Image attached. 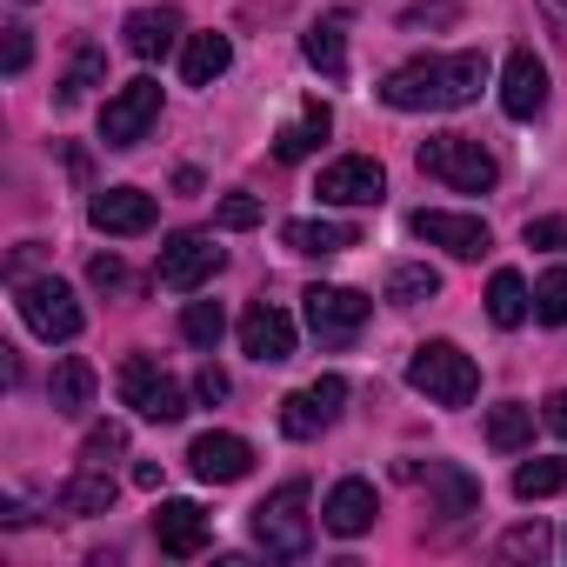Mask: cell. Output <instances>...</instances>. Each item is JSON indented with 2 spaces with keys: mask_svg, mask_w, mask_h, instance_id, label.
Wrapping results in <instances>:
<instances>
[{
  "mask_svg": "<svg viewBox=\"0 0 567 567\" xmlns=\"http://www.w3.org/2000/svg\"><path fill=\"white\" fill-rule=\"evenodd\" d=\"M487 87V54L467 48V54H421L408 68H394L381 81V101L401 107V114H434V107H467L481 101Z\"/></svg>",
  "mask_w": 567,
  "mask_h": 567,
  "instance_id": "cell-1",
  "label": "cell"
},
{
  "mask_svg": "<svg viewBox=\"0 0 567 567\" xmlns=\"http://www.w3.org/2000/svg\"><path fill=\"white\" fill-rule=\"evenodd\" d=\"M254 540L267 560H301L315 547V514H308V481H288L274 487L260 507H254Z\"/></svg>",
  "mask_w": 567,
  "mask_h": 567,
  "instance_id": "cell-2",
  "label": "cell"
},
{
  "mask_svg": "<svg viewBox=\"0 0 567 567\" xmlns=\"http://www.w3.org/2000/svg\"><path fill=\"white\" fill-rule=\"evenodd\" d=\"M414 161H421L427 181H441V187H454V194H487V187L501 181V161H494L474 134H427Z\"/></svg>",
  "mask_w": 567,
  "mask_h": 567,
  "instance_id": "cell-3",
  "label": "cell"
},
{
  "mask_svg": "<svg viewBox=\"0 0 567 567\" xmlns=\"http://www.w3.org/2000/svg\"><path fill=\"white\" fill-rule=\"evenodd\" d=\"M408 388L427 394L434 408H467L481 394V368L454 348V341H421L414 361H408Z\"/></svg>",
  "mask_w": 567,
  "mask_h": 567,
  "instance_id": "cell-4",
  "label": "cell"
},
{
  "mask_svg": "<svg viewBox=\"0 0 567 567\" xmlns=\"http://www.w3.org/2000/svg\"><path fill=\"white\" fill-rule=\"evenodd\" d=\"M14 308H21V321L41 334V341H74L81 334V301H74V288L68 280H14Z\"/></svg>",
  "mask_w": 567,
  "mask_h": 567,
  "instance_id": "cell-5",
  "label": "cell"
},
{
  "mask_svg": "<svg viewBox=\"0 0 567 567\" xmlns=\"http://www.w3.org/2000/svg\"><path fill=\"white\" fill-rule=\"evenodd\" d=\"M121 401H127L141 421H161V427L187 414L181 381H174V374H161V361H147V354H134V361L121 368Z\"/></svg>",
  "mask_w": 567,
  "mask_h": 567,
  "instance_id": "cell-6",
  "label": "cell"
},
{
  "mask_svg": "<svg viewBox=\"0 0 567 567\" xmlns=\"http://www.w3.org/2000/svg\"><path fill=\"white\" fill-rule=\"evenodd\" d=\"M220 247H214V234H174L167 247H161V260H154V280L161 288H174V295H194V288H207V280L220 274Z\"/></svg>",
  "mask_w": 567,
  "mask_h": 567,
  "instance_id": "cell-7",
  "label": "cell"
},
{
  "mask_svg": "<svg viewBox=\"0 0 567 567\" xmlns=\"http://www.w3.org/2000/svg\"><path fill=\"white\" fill-rule=\"evenodd\" d=\"M161 121V81H127L121 94H107V107H101V141L107 147H134L147 127Z\"/></svg>",
  "mask_w": 567,
  "mask_h": 567,
  "instance_id": "cell-8",
  "label": "cell"
},
{
  "mask_svg": "<svg viewBox=\"0 0 567 567\" xmlns=\"http://www.w3.org/2000/svg\"><path fill=\"white\" fill-rule=\"evenodd\" d=\"M341 401H348V381L341 374H321L315 388H301V394L280 401V434H288V441H315L321 427L341 421Z\"/></svg>",
  "mask_w": 567,
  "mask_h": 567,
  "instance_id": "cell-9",
  "label": "cell"
},
{
  "mask_svg": "<svg viewBox=\"0 0 567 567\" xmlns=\"http://www.w3.org/2000/svg\"><path fill=\"white\" fill-rule=\"evenodd\" d=\"M328 207H381V194H388V174H381V161L374 154H348V161H334V167H321V187H315Z\"/></svg>",
  "mask_w": 567,
  "mask_h": 567,
  "instance_id": "cell-10",
  "label": "cell"
},
{
  "mask_svg": "<svg viewBox=\"0 0 567 567\" xmlns=\"http://www.w3.org/2000/svg\"><path fill=\"white\" fill-rule=\"evenodd\" d=\"M414 234H421L427 247H447L454 260H481V254L494 247V234H487L481 214H447V207H421V214H414Z\"/></svg>",
  "mask_w": 567,
  "mask_h": 567,
  "instance_id": "cell-11",
  "label": "cell"
},
{
  "mask_svg": "<svg viewBox=\"0 0 567 567\" xmlns=\"http://www.w3.org/2000/svg\"><path fill=\"white\" fill-rule=\"evenodd\" d=\"M301 301H308V328H315V334H328V341L361 334V328H368V315H374V301H368V295H354V288H308Z\"/></svg>",
  "mask_w": 567,
  "mask_h": 567,
  "instance_id": "cell-12",
  "label": "cell"
},
{
  "mask_svg": "<svg viewBox=\"0 0 567 567\" xmlns=\"http://www.w3.org/2000/svg\"><path fill=\"white\" fill-rule=\"evenodd\" d=\"M501 107H507V121H534L547 107V68L534 61V48L507 54V68H501Z\"/></svg>",
  "mask_w": 567,
  "mask_h": 567,
  "instance_id": "cell-13",
  "label": "cell"
},
{
  "mask_svg": "<svg viewBox=\"0 0 567 567\" xmlns=\"http://www.w3.org/2000/svg\"><path fill=\"white\" fill-rule=\"evenodd\" d=\"M154 540H161V554L194 560L207 547V507L200 501H161L154 507Z\"/></svg>",
  "mask_w": 567,
  "mask_h": 567,
  "instance_id": "cell-14",
  "label": "cell"
},
{
  "mask_svg": "<svg viewBox=\"0 0 567 567\" xmlns=\"http://www.w3.org/2000/svg\"><path fill=\"white\" fill-rule=\"evenodd\" d=\"M240 348H247L254 361H288V354H295V321L280 315L274 301H254V308L240 315Z\"/></svg>",
  "mask_w": 567,
  "mask_h": 567,
  "instance_id": "cell-15",
  "label": "cell"
},
{
  "mask_svg": "<svg viewBox=\"0 0 567 567\" xmlns=\"http://www.w3.org/2000/svg\"><path fill=\"white\" fill-rule=\"evenodd\" d=\"M154 194H141V187H107V194H94V207H87V220L101 227V234H147L154 227Z\"/></svg>",
  "mask_w": 567,
  "mask_h": 567,
  "instance_id": "cell-16",
  "label": "cell"
},
{
  "mask_svg": "<svg viewBox=\"0 0 567 567\" xmlns=\"http://www.w3.org/2000/svg\"><path fill=\"white\" fill-rule=\"evenodd\" d=\"M187 467H194L200 481L227 487V481H240V474L254 467V447H247L240 434H200V441L187 447Z\"/></svg>",
  "mask_w": 567,
  "mask_h": 567,
  "instance_id": "cell-17",
  "label": "cell"
},
{
  "mask_svg": "<svg viewBox=\"0 0 567 567\" xmlns=\"http://www.w3.org/2000/svg\"><path fill=\"white\" fill-rule=\"evenodd\" d=\"M374 487L368 481H334V494H328V507H321V527L328 534H341V540H354V534H368L374 527Z\"/></svg>",
  "mask_w": 567,
  "mask_h": 567,
  "instance_id": "cell-18",
  "label": "cell"
},
{
  "mask_svg": "<svg viewBox=\"0 0 567 567\" xmlns=\"http://www.w3.org/2000/svg\"><path fill=\"white\" fill-rule=\"evenodd\" d=\"M121 34H127V54L134 61H161L174 48V34H181V14L174 8H134Z\"/></svg>",
  "mask_w": 567,
  "mask_h": 567,
  "instance_id": "cell-19",
  "label": "cell"
},
{
  "mask_svg": "<svg viewBox=\"0 0 567 567\" xmlns=\"http://www.w3.org/2000/svg\"><path fill=\"white\" fill-rule=\"evenodd\" d=\"M280 240H288L295 254L328 260V254H341V247H361V227H348V220H288V227H280Z\"/></svg>",
  "mask_w": 567,
  "mask_h": 567,
  "instance_id": "cell-20",
  "label": "cell"
},
{
  "mask_svg": "<svg viewBox=\"0 0 567 567\" xmlns=\"http://www.w3.org/2000/svg\"><path fill=\"white\" fill-rule=\"evenodd\" d=\"M301 54H308V68H321V81H348V21L341 14L315 21L308 41H301Z\"/></svg>",
  "mask_w": 567,
  "mask_h": 567,
  "instance_id": "cell-21",
  "label": "cell"
},
{
  "mask_svg": "<svg viewBox=\"0 0 567 567\" xmlns=\"http://www.w3.org/2000/svg\"><path fill=\"white\" fill-rule=\"evenodd\" d=\"M94 368L81 361V354H68V361H54V374H48V401H54V414H87L94 408Z\"/></svg>",
  "mask_w": 567,
  "mask_h": 567,
  "instance_id": "cell-22",
  "label": "cell"
},
{
  "mask_svg": "<svg viewBox=\"0 0 567 567\" xmlns=\"http://www.w3.org/2000/svg\"><path fill=\"white\" fill-rule=\"evenodd\" d=\"M114 494H121V487H114L107 461H81V474L61 487V507H68V514H107V507H114Z\"/></svg>",
  "mask_w": 567,
  "mask_h": 567,
  "instance_id": "cell-23",
  "label": "cell"
},
{
  "mask_svg": "<svg viewBox=\"0 0 567 567\" xmlns=\"http://www.w3.org/2000/svg\"><path fill=\"white\" fill-rule=\"evenodd\" d=\"M328 127H334V114H328L321 101H308V107H301V121H288V127L274 134V161H308V154L328 141Z\"/></svg>",
  "mask_w": 567,
  "mask_h": 567,
  "instance_id": "cell-24",
  "label": "cell"
},
{
  "mask_svg": "<svg viewBox=\"0 0 567 567\" xmlns=\"http://www.w3.org/2000/svg\"><path fill=\"white\" fill-rule=\"evenodd\" d=\"M227 61H234V41L227 34H194L187 54H181V81L187 87H214L227 74Z\"/></svg>",
  "mask_w": 567,
  "mask_h": 567,
  "instance_id": "cell-25",
  "label": "cell"
},
{
  "mask_svg": "<svg viewBox=\"0 0 567 567\" xmlns=\"http://www.w3.org/2000/svg\"><path fill=\"white\" fill-rule=\"evenodd\" d=\"M101 81H107V54H101L94 41H74V61H68V74L54 81V101H61V107H74V101H87Z\"/></svg>",
  "mask_w": 567,
  "mask_h": 567,
  "instance_id": "cell-26",
  "label": "cell"
},
{
  "mask_svg": "<svg viewBox=\"0 0 567 567\" xmlns=\"http://www.w3.org/2000/svg\"><path fill=\"white\" fill-rule=\"evenodd\" d=\"M534 315V295H527V280L514 274V267H501L494 280H487V321L494 328H520Z\"/></svg>",
  "mask_w": 567,
  "mask_h": 567,
  "instance_id": "cell-27",
  "label": "cell"
},
{
  "mask_svg": "<svg viewBox=\"0 0 567 567\" xmlns=\"http://www.w3.org/2000/svg\"><path fill=\"white\" fill-rule=\"evenodd\" d=\"M434 295H441V274H434L427 260L388 267V301H394V308H421V301H434Z\"/></svg>",
  "mask_w": 567,
  "mask_h": 567,
  "instance_id": "cell-28",
  "label": "cell"
},
{
  "mask_svg": "<svg viewBox=\"0 0 567 567\" xmlns=\"http://www.w3.org/2000/svg\"><path fill=\"white\" fill-rule=\"evenodd\" d=\"M487 441H494L501 454L527 447V441H534V408H520V401H501V408L487 414Z\"/></svg>",
  "mask_w": 567,
  "mask_h": 567,
  "instance_id": "cell-29",
  "label": "cell"
},
{
  "mask_svg": "<svg viewBox=\"0 0 567 567\" xmlns=\"http://www.w3.org/2000/svg\"><path fill=\"white\" fill-rule=\"evenodd\" d=\"M181 334L194 341V348H220V334H227V315H220V301H187V315H181Z\"/></svg>",
  "mask_w": 567,
  "mask_h": 567,
  "instance_id": "cell-30",
  "label": "cell"
},
{
  "mask_svg": "<svg viewBox=\"0 0 567 567\" xmlns=\"http://www.w3.org/2000/svg\"><path fill=\"white\" fill-rule=\"evenodd\" d=\"M560 487H567V461H527V467H514V494L520 501H547Z\"/></svg>",
  "mask_w": 567,
  "mask_h": 567,
  "instance_id": "cell-31",
  "label": "cell"
},
{
  "mask_svg": "<svg viewBox=\"0 0 567 567\" xmlns=\"http://www.w3.org/2000/svg\"><path fill=\"white\" fill-rule=\"evenodd\" d=\"M534 315H540L547 328H567V267H547V274L534 280Z\"/></svg>",
  "mask_w": 567,
  "mask_h": 567,
  "instance_id": "cell-32",
  "label": "cell"
},
{
  "mask_svg": "<svg viewBox=\"0 0 567 567\" xmlns=\"http://www.w3.org/2000/svg\"><path fill=\"white\" fill-rule=\"evenodd\" d=\"M427 481L441 487V501H447V514H467L474 501H481V487L461 474V467H427Z\"/></svg>",
  "mask_w": 567,
  "mask_h": 567,
  "instance_id": "cell-33",
  "label": "cell"
},
{
  "mask_svg": "<svg viewBox=\"0 0 567 567\" xmlns=\"http://www.w3.org/2000/svg\"><path fill=\"white\" fill-rule=\"evenodd\" d=\"M547 547H554V534H547L540 520H527V527H507V534H501V554H507V560H540Z\"/></svg>",
  "mask_w": 567,
  "mask_h": 567,
  "instance_id": "cell-34",
  "label": "cell"
},
{
  "mask_svg": "<svg viewBox=\"0 0 567 567\" xmlns=\"http://www.w3.org/2000/svg\"><path fill=\"white\" fill-rule=\"evenodd\" d=\"M214 220H220L227 234H240V227H260V200H254V194H227V200L214 207Z\"/></svg>",
  "mask_w": 567,
  "mask_h": 567,
  "instance_id": "cell-35",
  "label": "cell"
},
{
  "mask_svg": "<svg viewBox=\"0 0 567 567\" xmlns=\"http://www.w3.org/2000/svg\"><path fill=\"white\" fill-rule=\"evenodd\" d=\"M121 447H127V427L101 421V427H87V447H81V461H114Z\"/></svg>",
  "mask_w": 567,
  "mask_h": 567,
  "instance_id": "cell-36",
  "label": "cell"
},
{
  "mask_svg": "<svg viewBox=\"0 0 567 567\" xmlns=\"http://www.w3.org/2000/svg\"><path fill=\"white\" fill-rule=\"evenodd\" d=\"M87 280H94V288H107V295H121V288H127V267H121L114 254H94V267H87Z\"/></svg>",
  "mask_w": 567,
  "mask_h": 567,
  "instance_id": "cell-37",
  "label": "cell"
},
{
  "mask_svg": "<svg viewBox=\"0 0 567 567\" xmlns=\"http://www.w3.org/2000/svg\"><path fill=\"white\" fill-rule=\"evenodd\" d=\"M0 34H8V54H0V68H8V74H21V68H28V54H34L28 28H0Z\"/></svg>",
  "mask_w": 567,
  "mask_h": 567,
  "instance_id": "cell-38",
  "label": "cell"
},
{
  "mask_svg": "<svg viewBox=\"0 0 567 567\" xmlns=\"http://www.w3.org/2000/svg\"><path fill=\"white\" fill-rule=\"evenodd\" d=\"M527 247H567V220H527Z\"/></svg>",
  "mask_w": 567,
  "mask_h": 567,
  "instance_id": "cell-39",
  "label": "cell"
},
{
  "mask_svg": "<svg viewBox=\"0 0 567 567\" xmlns=\"http://www.w3.org/2000/svg\"><path fill=\"white\" fill-rule=\"evenodd\" d=\"M194 394H200V401H227V374H220V368L207 361V368L194 374Z\"/></svg>",
  "mask_w": 567,
  "mask_h": 567,
  "instance_id": "cell-40",
  "label": "cell"
},
{
  "mask_svg": "<svg viewBox=\"0 0 567 567\" xmlns=\"http://www.w3.org/2000/svg\"><path fill=\"white\" fill-rule=\"evenodd\" d=\"M540 421H547V434H560V441H567V388L540 401Z\"/></svg>",
  "mask_w": 567,
  "mask_h": 567,
  "instance_id": "cell-41",
  "label": "cell"
},
{
  "mask_svg": "<svg viewBox=\"0 0 567 567\" xmlns=\"http://www.w3.org/2000/svg\"><path fill=\"white\" fill-rule=\"evenodd\" d=\"M540 14H547V34H554V48H567V0H540Z\"/></svg>",
  "mask_w": 567,
  "mask_h": 567,
  "instance_id": "cell-42",
  "label": "cell"
},
{
  "mask_svg": "<svg viewBox=\"0 0 567 567\" xmlns=\"http://www.w3.org/2000/svg\"><path fill=\"white\" fill-rule=\"evenodd\" d=\"M34 260H41V240H21V254L8 260V274H14V280H28V267H34Z\"/></svg>",
  "mask_w": 567,
  "mask_h": 567,
  "instance_id": "cell-43",
  "label": "cell"
},
{
  "mask_svg": "<svg viewBox=\"0 0 567 567\" xmlns=\"http://www.w3.org/2000/svg\"><path fill=\"white\" fill-rule=\"evenodd\" d=\"M134 487H147V494H154V487H161V467H154V461H134Z\"/></svg>",
  "mask_w": 567,
  "mask_h": 567,
  "instance_id": "cell-44",
  "label": "cell"
}]
</instances>
